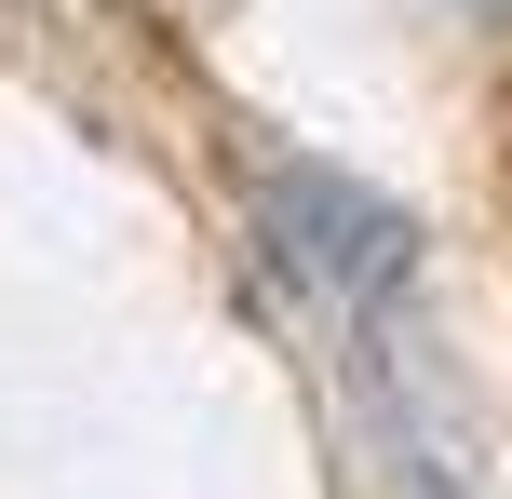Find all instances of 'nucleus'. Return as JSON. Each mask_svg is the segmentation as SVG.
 Wrapping results in <instances>:
<instances>
[{
  "label": "nucleus",
  "mask_w": 512,
  "mask_h": 499,
  "mask_svg": "<svg viewBox=\"0 0 512 499\" xmlns=\"http://www.w3.org/2000/svg\"><path fill=\"white\" fill-rule=\"evenodd\" d=\"M256 243H270V270L297 297H324L337 324H378L391 297L418 284V216L391 203V189L337 176V162H256Z\"/></svg>",
  "instance_id": "nucleus-1"
},
{
  "label": "nucleus",
  "mask_w": 512,
  "mask_h": 499,
  "mask_svg": "<svg viewBox=\"0 0 512 499\" xmlns=\"http://www.w3.org/2000/svg\"><path fill=\"white\" fill-rule=\"evenodd\" d=\"M472 14H486V27H499V41H512V0H472Z\"/></svg>",
  "instance_id": "nucleus-2"
}]
</instances>
